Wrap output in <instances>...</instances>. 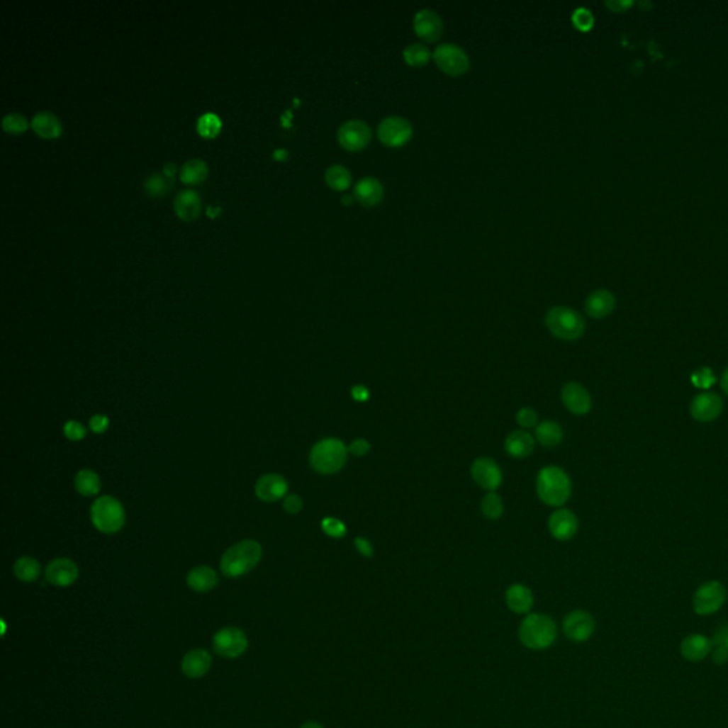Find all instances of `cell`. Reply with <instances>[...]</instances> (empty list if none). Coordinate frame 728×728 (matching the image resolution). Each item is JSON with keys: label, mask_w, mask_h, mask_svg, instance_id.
<instances>
[{"label": "cell", "mask_w": 728, "mask_h": 728, "mask_svg": "<svg viewBox=\"0 0 728 728\" xmlns=\"http://www.w3.org/2000/svg\"><path fill=\"white\" fill-rule=\"evenodd\" d=\"M196 128L203 137H215L220 130V118L213 113H205L198 118Z\"/></svg>", "instance_id": "cell-36"}, {"label": "cell", "mask_w": 728, "mask_h": 728, "mask_svg": "<svg viewBox=\"0 0 728 728\" xmlns=\"http://www.w3.org/2000/svg\"><path fill=\"white\" fill-rule=\"evenodd\" d=\"M403 57L408 66L422 67L430 62L431 52L427 46H424L421 43H413L404 49Z\"/></svg>", "instance_id": "cell-34"}, {"label": "cell", "mask_w": 728, "mask_h": 728, "mask_svg": "<svg viewBox=\"0 0 728 728\" xmlns=\"http://www.w3.org/2000/svg\"><path fill=\"white\" fill-rule=\"evenodd\" d=\"M354 547L357 549V552L366 558H371L373 554H374V549H373V545L370 544L369 539L363 538V537H357L354 539Z\"/></svg>", "instance_id": "cell-47"}, {"label": "cell", "mask_w": 728, "mask_h": 728, "mask_svg": "<svg viewBox=\"0 0 728 728\" xmlns=\"http://www.w3.org/2000/svg\"><path fill=\"white\" fill-rule=\"evenodd\" d=\"M211 664V654L203 649H195L184 656L181 670L188 678H199L209 671Z\"/></svg>", "instance_id": "cell-21"}, {"label": "cell", "mask_w": 728, "mask_h": 728, "mask_svg": "<svg viewBox=\"0 0 728 728\" xmlns=\"http://www.w3.org/2000/svg\"><path fill=\"white\" fill-rule=\"evenodd\" d=\"M711 639L702 634H690L680 644L681 656L688 661H701L711 653Z\"/></svg>", "instance_id": "cell-23"}, {"label": "cell", "mask_w": 728, "mask_h": 728, "mask_svg": "<svg viewBox=\"0 0 728 728\" xmlns=\"http://www.w3.org/2000/svg\"><path fill=\"white\" fill-rule=\"evenodd\" d=\"M110 427V420L107 415H103V414H96L91 417L90 420V428L93 432L96 434H103L108 430Z\"/></svg>", "instance_id": "cell-44"}, {"label": "cell", "mask_w": 728, "mask_h": 728, "mask_svg": "<svg viewBox=\"0 0 728 728\" xmlns=\"http://www.w3.org/2000/svg\"><path fill=\"white\" fill-rule=\"evenodd\" d=\"M325 179H326V184L332 189L345 191L352 184V174L346 167L336 164V165H332L327 168V171L325 174Z\"/></svg>", "instance_id": "cell-33"}, {"label": "cell", "mask_w": 728, "mask_h": 728, "mask_svg": "<svg viewBox=\"0 0 728 728\" xmlns=\"http://www.w3.org/2000/svg\"><path fill=\"white\" fill-rule=\"evenodd\" d=\"M548 528L555 539L569 541L576 535L579 522L576 515L571 510L559 508L549 517Z\"/></svg>", "instance_id": "cell-18"}, {"label": "cell", "mask_w": 728, "mask_h": 728, "mask_svg": "<svg viewBox=\"0 0 728 728\" xmlns=\"http://www.w3.org/2000/svg\"><path fill=\"white\" fill-rule=\"evenodd\" d=\"M548 330L561 340H576L583 336L586 323L582 315L568 306L551 308L545 316Z\"/></svg>", "instance_id": "cell-5"}, {"label": "cell", "mask_w": 728, "mask_h": 728, "mask_svg": "<svg viewBox=\"0 0 728 728\" xmlns=\"http://www.w3.org/2000/svg\"><path fill=\"white\" fill-rule=\"evenodd\" d=\"M208 174V167L205 161L199 158H191L185 161L181 167V181L185 184H199Z\"/></svg>", "instance_id": "cell-32"}, {"label": "cell", "mask_w": 728, "mask_h": 728, "mask_svg": "<svg viewBox=\"0 0 728 728\" xmlns=\"http://www.w3.org/2000/svg\"><path fill=\"white\" fill-rule=\"evenodd\" d=\"M262 558V547L252 539H245L230 547L220 559V571L228 578H239L251 572Z\"/></svg>", "instance_id": "cell-2"}, {"label": "cell", "mask_w": 728, "mask_h": 728, "mask_svg": "<svg viewBox=\"0 0 728 728\" xmlns=\"http://www.w3.org/2000/svg\"><path fill=\"white\" fill-rule=\"evenodd\" d=\"M517 422L524 428H532V427H537L539 422H538V414L535 410L530 408V407H524L521 408L518 413H517Z\"/></svg>", "instance_id": "cell-41"}, {"label": "cell", "mask_w": 728, "mask_h": 728, "mask_svg": "<svg viewBox=\"0 0 728 728\" xmlns=\"http://www.w3.org/2000/svg\"><path fill=\"white\" fill-rule=\"evenodd\" d=\"M342 201H343L345 203H349V205L352 203V198H350V196H343V198H342Z\"/></svg>", "instance_id": "cell-55"}, {"label": "cell", "mask_w": 728, "mask_h": 728, "mask_svg": "<svg viewBox=\"0 0 728 728\" xmlns=\"http://www.w3.org/2000/svg\"><path fill=\"white\" fill-rule=\"evenodd\" d=\"M352 397L357 403H366L370 398V390L362 384H356L352 387Z\"/></svg>", "instance_id": "cell-48"}, {"label": "cell", "mask_w": 728, "mask_h": 728, "mask_svg": "<svg viewBox=\"0 0 728 728\" xmlns=\"http://www.w3.org/2000/svg\"><path fill=\"white\" fill-rule=\"evenodd\" d=\"M535 448V438L525 430L513 431L505 439V451L514 458H527Z\"/></svg>", "instance_id": "cell-24"}, {"label": "cell", "mask_w": 728, "mask_h": 728, "mask_svg": "<svg viewBox=\"0 0 728 728\" xmlns=\"http://www.w3.org/2000/svg\"><path fill=\"white\" fill-rule=\"evenodd\" d=\"M76 490L83 497H94L100 493L101 481L100 476L91 469H82L77 472L74 479Z\"/></svg>", "instance_id": "cell-30"}, {"label": "cell", "mask_w": 728, "mask_h": 728, "mask_svg": "<svg viewBox=\"0 0 728 728\" xmlns=\"http://www.w3.org/2000/svg\"><path fill=\"white\" fill-rule=\"evenodd\" d=\"M174 209L181 219H195L201 212V198L192 189H182L174 199Z\"/></svg>", "instance_id": "cell-25"}, {"label": "cell", "mask_w": 728, "mask_h": 728, "mask_svg": "<svg viewBox=\"0 0 728 728\" xmlns=\"http://www.w3.org/2000/svg\"><path fill=\"white\" fill-rule=\"evenodd\" d=\"M561 398L564 405L575 415H585L592 410V397L579 383L571 381L564 386Z\"/></svg>", "instance_id": "cell-15"}, {"label": "cell", "mask_w": 728, "mask_h": 728, "mask_svg": "<svg viewBox=\"0 0 728 728\" xmlns=\"http://www.w3.org/2000/svg\"><path fill=\"white\" fill-rule=\"evenodd\" d=\"M322 530L330 538H343L347 532L346 525L340 520L333 517H327L322 521Z\"/></svg>", "instance_id": "cell-39"}, {"label": "cell", "mask_w": 728, "mask_h": 728, "mask_svg": "<svg viewBox=\"0 0 728 728\" xmlns=\"http://www.w3.org/2000/svg\"><path fill=\"white\" fill-rule=\"evenodd\" d=\"M616 308V298L606 289H599L590 293L585 302L586 315L593 319H603L609 316Z\"/></svg>", "instance_id": "cell-20"}, {"label": "cell", "mask_w": 728, "mask_h": 728, "mask_svg": "<svg viewBox=\"0 0 728 728\" xmlns=\"http://www.w3.org/2000/svg\"><path fill=\"white\" fill-rule=\"evenodd\" d=\"M711 642H712V646L722 647L728 651V625L718 627L717 632L714 633V637L711 639Z\"/></svg>", "instance_id": "cell-46"}, {"label": "cell", "mask_w": 728, "mask_h": 728, "mask_svg": "<svg viewBox=\"0 0 728 728\" xmlns=\"http://www.w3.org/2000/svg\"><path fill=\"white\" fill-rule=\"evenodd\" d=\"M186 583L192 590L205 593L218 585V575L209 566H198L188 573Z\"/></svg>", "instance_id": "cell-27"}, {"label": "cell", "mask_w": 728, "mask_h": 728, "mask_svg": "<svg viewBox=\"0 0 728 728\" xmlns=\"http://www.w3.org/2000/svg\"><path fill=\"white\" fill-rule=\"evenodd\" d=\"M481 513L485 518L497 521L504 514V501L497 493H488L481 501Z\"/></svg>", "instance_id": "cell-35"}, {"label": "cell", "mask_w": 728, "mask_h": 728, "mask_svg": "<svg viewBox=\"0 0 728 728\" xmlns=\"http://www.w3.org/2000/svg\"><path fill=\"white\" fill-rule=\"evenodd\" d=\"M79 578V566L67 558H57L46 568V581L59 588L73 585Z\"/></svg>", "instance_id": "cell-17"}, {"label": "cell", "mask_w": 728, "mask_h": 728, "mask_svg": "<svg viewBox=\"0 0 728 728\" xmlns=\"http://www.w3.org/2000/svg\"><path fill=\"white\" fill-rule=\"evenodd\" d=\"M347 448H349V452L352 455H354V457H364L370 451L371 445L364 438H356V439H353L350 442V445Z\"/></svg>", "instance_id": "cell-43"}, {"label": "cell", "mask_w": 728, "mask_h": 728, "mask_svg": "<svg viewBox=\"0 0 728 728\" xmlns=\"http://www.w3.org/2000/svg\"><path fill=\"white\" fill-rule=\"evenodd\" d=\"M301 728H323V727L316 721H309V722H305Z\"/></svg>", "instance_id": "cell-53"}, {"label": "cell", "mask_w": 728, "mask_h": 728, "mask_svg": "<svg viewBox=\"0 0 728 728\" xmlns=\"http://www.w3.org/2000/svg\"><path fill=\"white\" fill-rule=\"evenodd\" d=\"M711 659L715 664H724L728 661V651L722 647H715L712 646V650H711Z\"/></svg>", "instance_id": "cell-49"}, {"label": "cell", "mask_w": 728, "mask_h": 728, "mask_svg": "<svg viewBox=\"0 0 728 728\" xmlns=\"http://www.w3.org/2000/svg\"><path fill=\"white\" fill-rule=\"evenodd\" d=\"M255 493L264 503H276L288 494V482L282 475L267 474L258 479Z\"/></svg>", "instance_id": "cell-19"}, {"label": "cell", "mask_w": 728, "mask_h": 728, "mask_svg": "<svg viewBox=\"0 0 728 728\" xmlns=\"http://www.w3.org/2000/svg\"><path fill=\"white\" fill-rule=\"evenodd\" d=\"M274 157H275L276 159H282V157H286V151H285V150H276V151L274 152Z\"/></svg>", "instance_id": "cell-54"}, {"label": "cell", "mask_w": 728, "mask_h": 728, "mask_svg": "<svg viewBox=\"0 0 728 728\" xmlns=\"http://www.w3.org/2000/svg\"><path fill=\"white\" fill-rule=\"evenodd\" d=\"M558 636L556 623L548 615H528L520 626V639L528 649L542 650L549 647Z\"/></svg>", "instance_id": "cell-4"}, {"label": "cell", "mask_w": 728, "mask_h": 728, "mask_svg": "<svg viewBox=\"0 0 728 728\" xmlns=\"http://www.w3.org/2000/svg\"><path fill=\"white\" fill-rule=\"evenodd\" d=\"M174 172H175V165H174V164H171V162H168V164L165 165V168H164V175H165V177H172V175H174Z\"/></svg>", "instance_id": "cell-52"}, {"label": "cell", "mask_w": 728, "mask_h": 728, "mask_svg": "<svg viewBox=\"0 0 728 728\" xmlns=\"http://www.w3.org/2000/svg\"><path fill=\"white\" fill-rule=\"evenodd\" d=\"M719 386H721V390L728 396V369H725V370H724V373L721 374Z\"/></svg>", "instance_id": "cell-51"}, {"label": "cell", "mask_w": 728, "mask_h": 728, "mask_svg": "<svg viewBox=\"0 0 728 728\" xmlns=\"http://www.w3.org/2000/svg\"><path fill=\"white\" fill-rule=\"evenodd\" d=\"M535 438L541 445L552 448L562 442L564 430L556 421L547 420L535 427Z\"/></svg>", "instance_id": "cell-29"}, {"label": "cell", "mask_w": 728, "mask_h": 728, "mask_svg": "<svg viewBox=\"0 0 728 728\" xmlns=\"http://www.w3.org/2000/svg\"><path fill=\"white\" fill-rule=\"evenodd\" d=\"M507 606L515 613H528L534 606V595L530 588L521 583L510 586L505 593Z\"/></svg>", "instance_id": "cell-26"}, {"label": "cell", "mask_w": 728, "mask_h": 728, "mask_svg": "<svg viewBox=\"0 0 728 728\" xmlns=\"http://www.w3.org/2000/svg\"><path fill=\"white\" fill-rule=\"evenodd\" d=\"M91 521L103 534H116L125 524V513L118 500L104 495L91 507Z\"/></svg>", "instance_id": "cell-6"}, {"label": "cell", "mask_w": 728, "mask_h": 728, "mask_svg": "<svg viewBox=\"0 0 728 728\" xmlns=\"http://www.w3.org/2000/svg\"><path fill=\"white\" fill-rule=\"evenodd\" d=\"M144 185H145V189L150 192V195H162L172 186V184L164 175H159V174H151L145 179Z\"/></svg>", "instance_id": "cell-37"}, {"label": "cell", "mask_w": 728, "mask_h": 728, "mask_svg": "<svg viewBox=\"0 0 728 728\" xmlns=\"http://www.w3.org/2000/svg\"><path fill=\"white\" fill-rule=\"evenodd\" d=\"M13 572L19 581H22L25 583H32L39 579L42 568L36 559H33L30 556H23L16 561V564L13 566Z\"/></svg>", "instance_id": "cell-31"}, {"label": "cell", "mask_w": 728, "mask_h": 728, "mask_svg": "<svg viewBox=\"0 0 728 728\" xmlns=\"http://www.w3.org/2000/svg\"><path fill=\"white\" fill-rule=\"evenodd\" d=\"M572 22H573V26H576L579 30L588 32V30H590L593 28L595 19H593V15L590 13L589 9L579 8V9H576L573 12Z\"/></svg>", "instance_id": "cell-38"}, {"label": "cell", "mask_w": 728, "mask_h": 728, "mask_svg": "<svg viewBox=\"0 0 728 728\" xmlns=\"http://www.w3.org/2000/svg\"><path fill=\"white\" fill-rule=\"evenodd\" d=\"M432 59L438 69L449 76H462L469 70V59L466 53L454 43L439 45L434 50Z\"/></svg>", "instance_id": "cell-8"}, {"label": "cell", "mask_w": 728, "mask_h": 728, "mask_svg": "<svg viewBox=\"0 0 728 728\" xmlns=\"http://www.w3.org/2000/svg\"><path fill=\"white\" fill-rule=\"evenodd\" d=\"M414 32L421 40L434 43L441 38L444 32V23L434 11L422 9L414 16Z\"/></svg>", "instance_id": "cell-16"}, {"label": "cell", "mask_w": 728, "mask_h": 728, "mask_svg": "<svg viewBox=\"0 0 728 728\" xmlns=\"http://www.w3.org/2000/svg\"><path fill=\"white\" fill-rule=\"evenodd\" d=\"M212 647L216 654L226 659H236L248 649V637L237 627H225L215 633Z\"/></svg>", "instance_id": "cell-9"}, {"label": "cell", "mask_w": 728, "mask_h": 728, "mask_svg": "<svg viewBox=\"0 0 728 728\" xmlns=\"http://www.w3.org/2000/svg\"><path fill=\"white\" fill-rule=\"evenodd\" d=\"M65 435L70 441H82V439L86 438L87 430H86V427L82 422L72 420V421H67L65 424Z\"/></svg>", "instance_id": "cell-42"}, {"label": "cell", "mask_w": 728, "mask_h": 728, "mask_svg": "<svg viewBox=\"0 0 728 728\" xmlns=\"http://www.w3.org/2000/svg\"><path fill=\"white\" fill-rule=\"evenodd\" d=\"M354 198L364 206H376L384 196L383 184L373 177H364L354 185Z\"/></svg>", "instance_id": "cell-22"}, {"label": "cell", "mask_w": 728, "mask_h": 728, "mask_svg": "<svg viewBox=\"0 0 728 728\" xmlns=\"http://www.w3.org/2000/svg\"><path fill=\"white\" fill-rule=\"evenodd\" d=\"M2 127L8 133H21V131H23L28 127V123H26V118L22 114L11 113V114H6L4 117Z\"/></svg>", "instance_id": "cell-40"}, {"label": "cell", "mask_w": 728, "mask_h": 728, "mask_svg": "<svg viewBox=\"0 0 728 728\" xmlns=\"http://www.w3.org/2000/svg\"><path fill=\"white\" fill-rule=\"evenodd\" d=\"M340 145L352 152L364 150L371 141V130L362 120H350L340 125L337 131Z\"/></svg>", "instance_id": "cell-12"}, {"label": "cell", "mask_w": 728, "mask_h": 728, "mask_svg": "<svg viewBox=\"0 0 728 728\" xmlns=\"http://www.w3.org/2000/svg\"><path fill=\"white\" fill-rule=\"evenodd\" d=\"M35 133L43 138H56L62 133L60 120L50 111H39L35 114L30 123Z\"/></svg>", "instance_id": "cell-28"}, {"label": "cell", "mask_w": 728, "mask_h": 728, "mask_svg": "<svg viewBox=\"0 0 728 728\" xmlns=\"http://www.w3.org/2000/svg\"><path fill=\"white\" fill-rule=\"evenodd\" d=\"M349 448L346 444L335 437L323 438L316 442L310 451V465L312 468L323 475H330L339 472L347 461Z\"/></svg>", "instance_id": "cell-3"}, {"label": "cell", "mask_w": 728, "mask_h": 728, "mask_svg": "<svg viewBox=\"0 0 728 728\" xmlns=\"http://www.w3.org/2000/svg\"><path fill=\"white\" fill-rule=\"evenodd\" d=\"M630 5H632V2H606V6L609 9H612L613 12H623Z\"/></svg>", "instance_id": "cell-50"}, {"label": "cell", "mask_w": 728, "mask_h": 728, "mask_svg": "<svg viewBox=\"0 0 728 728\" xmlns=\"http://www.w3.org/2000/svg\"><path fill=\"white\" fill-rule=\"evenodd\" d=\"M595 619L585 610H573L564 619V633L572 642H586L595 632Z\"/></svg>", "instance_id": "cell-14"}, {"label": "cell", "mask_w": 728, "mask_h": 728, "mask_svg": "<svg viewBox=\"0 0 728 728\" xmlns=\"http://www.w3.org/2000/svg\"><path fill=\"white\" fill-rule=\"evenodd\" d=\"M724 408L721 396L712 391H702L697 394L690 404L691 417L700 422H711L717 420Z\"/></svg>", "instance_id": "cell-13"}, {"label": "cell", "mask_w": 728, "mask_h": 728, "mask_svg": "<svg viewBox=\"0 0 728 728\" xmlns=\"http://www.w3.org/2000/svg\"><path fill=\"white\" fill-rule=\"evenodd\" d=\"M539 500L549 507H562L572 494V482L565 469L556 465L542 468L537 476Z\"/></svg>", "instance_id": "cell-1"}, {"label": "cell", "mask_w": 728, "mask_h": 728, "mask_svg": "<svg viewBox=\"0 0 728 728\" xmlns=\"http://www.w3.org/2000/svg\"><path fill=\"white\" fill-rule=\"evenodd\" d=\"M379 140L391 148L405 145L413 137V127L408 120L397 116L384 118L377 128Z\"/></svg>", "instance_id": "cell-10"}, {"label": "cell", "mask_w": 728, "mask_h": 728, "mask_svg": "<svg viewBox=\"0 0 728 728\" xmlns=\"http://www.w3.org/2000/svg\"><path fill=\"white\" fill-rule=\"evenodd\" d=\"M471 476L478 487L494 493L503 483V471L500 465L488 457L476 458L471 465Z\"/></svg>", "instance_id": "cell-11"}, {"label": "cell", "mask_w": 728, "mask_h": 728, "mask_svg": "<svg viewBox=\"0 0 728 728\" xmlns=\"http://www.w3.org/2000/svg\"><path fill=\"white\" fill-rule=\"evenodd\" d=\"M727 599V590L721 582L710 581L702 583L694 593L693 607L700 616H708L718 612Z\"/></svg>", "instance_id": "cell-7"}, {"label": "cell", "mask_w": 728, "mask_h": 728, "mask_svg": "<svg viewBox=\"0 0 728 728\" xmlns=\"http://www.w3.org/2000/svg\"><path fill=\"white\" fill-rule=\"evenodd\" d=\"M303 508V501L299 495L296 494H291V495H286L285 497V501H284V510L289 514H298L301 510Z\"/></svg>", "instance_id": "cell-45"}]
</instances>
